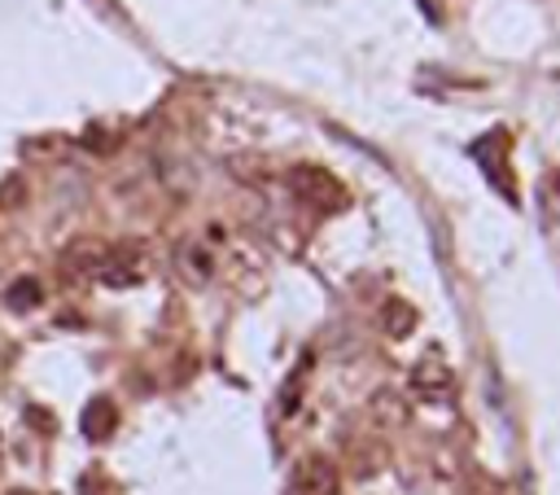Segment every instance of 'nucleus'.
Returning <instances> with one entry per match:
<instances>
[{
	"label": "nucleus",
	"mask_w": 560,
	"mask_h": 495,
	"mask_svg": "<svg viewBox=\"0 0 560 495\" xmlns=\"http://www.w3.org/2000/svg\"><path fill=\"white\" fill-rule=\"evenodd\" d=\"M298 495H337V469L328 460H306L298 469Z\"/></svg>",
	"instance_id": "nucleus-1"
},
{
	"label": "nucleus",
	"mask_w": 560,
	"mask_h": 495,
	"mask_svg": "<svg viewBox=\"0 0 560 495\" xmlns=\"http://www.w3.org/2000/svg\"><path fill=\"white\" fill-rule=\"evenodd\" d=\"M109 429H114V407H109L105 399L88 403V412H83V434H88V438H105Z\"/></svg>",
	"instance_id": "nucleus-3"
},
{
	"label": "nucleus",
	"mask_w": 560,
	"mask_h": 495,
	"mask_svg": "<svg viewBox=\"0 0 560 495\" xmlns=\"http://www.w3.org/2000/svg\"><path fill=\"white\" fill-rule=\"evenodd\" d=\"M446 385H451V377H446V368H442L438 359H429V364H420V368H416V390H420V394L442 399V394H446Z\"/></svg>",
	"instance_id": "nucleus-2"
},
{
	"label": "nucleus",
	"mask_w": 560,
	"mask_h": 495,
	"mask_svg": "<svg viewBox=\"0 0 560 495\" xmlns=\"http://www.w3.org/2000/svg\"><path fill=\"white\" fill-rule=\"evenodd\" d=\"M9 302H13V307H35V302H39V285H35V280L13 285V289H9Z\"/></svg>",
	"instance_id": "nucleus-4"
}]
</instances>
